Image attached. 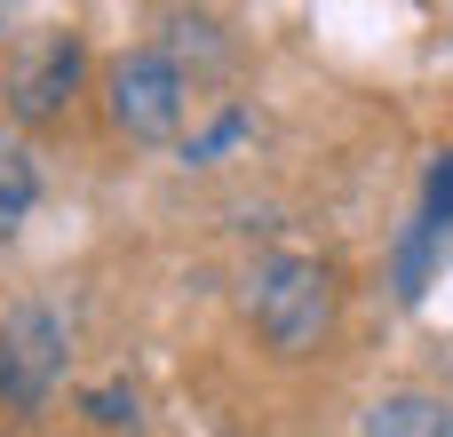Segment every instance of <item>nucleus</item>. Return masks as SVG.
I'll return each instance as SVG.
<instances>
[{
	"mask_svg": "<svg viewBox=\"0 0 453 437\" xmlns=\"http://www.w3.org/2000/svg\"><path fill=\"white\" fill-rule=\"evenodd\" d=\"M247 310H255V326L279 358H303V350H319V334L334 318V279L311 255H271V263H255Z\"/></svg>",
	"mask_w": 453,
	"mask_h": 437,
	"instance_id": "f257e3e1",
	"label": "nucleus"
},
{
	"mask_svg": "<svg viewBox=\"0 0 453 437\" xmlns=\"http://www.w3.org/2000/svg\"><path fill=\"white\" fill-rule=\"evenodd\" d=\"M64 318L48 303H16L0 318V406L8 414H40L64 382Z\"/></svg>",
	"mask_w": 453,
	"mask_h": 437,
	"instance_id": "f03ea898",
	"label": "nucleus"
},
{
	"mask_svg": "<svg viewBox=\"0 0 453 437\" xmlns=\"http://www.w3.org/2000/svg\"><path fill=\"white\" fill-rule=\"evenodd\" d=\"M183 104H191V80H183V64L167 48H127L111 64V127L119 135H143V143L175 135Z\"/></svg>",
	"mask_w": 453,
	"mask_h": 437,
	"instance_id": "7ed1b4c3",
	"label": "nucleus"
},
{
	"mask_svg": "<svg viewBox=\"0 0 453 437\" xmlns=\"http://www.w3.org/2000/svg\"><path fill=\"white\" fill-rule=\"evenodd\" d=\"M80 64H88V48H80L72 32H56V40L24 64V80H16V111H24V119H48V111L80 88Z\"/></svg>",
	"mask_w": 453,
	"mask_h": 437,
	"instance_id": "20e7f679",
	"label": "nucleus"
},
{
	"mask_svg": "<svg viewBox=\"0 0 453 437\" xmlns=\"http://www.w3.org/2000/svg\"><path fill=\"white\" fill-rule=\"evenodd\" d=\"M358 437H453V406L430 398V390H390L366 406Z\"/></svg>",
	"mask_w": 453,
	"mask_h": 437,
	"instance_id": "39448f33",
	"label": "nucleus"
},
{
	"mask_svg": "<svg viewBox=\"0 0 453 437\" xmlns=\"http://www.w3.org/2000/svg\"><path fill=\"white\" fill-rule=\"evenodd\" d=\"M32 199H40L32 151H24V143H0V231H16V223L32 215Z\"/></svg>",
	"mask_w": 453,
	"mask_h": 437,
	"instance_id": "423d86ee",
	"label": "nucleus"
},
{
	"mask_svg": "<svg viewBox=\"0 0 453 437\" xmlns=\"http://www.w3.org/2000/svg\"><path fill=\"white\" fill-rule=\"evenodd\" d=\"M430 263H438V223L422 215V223L406 231V247H398V295H406V303H422V287H430Z\"/></svg>",
	"mask_w": 453,
	"mask_h": 437,
	"instance_id": "0eeeda50",
	"label": "nucleus"
},
{
	"mask_svg": "<svg viewBox=\"0 0 453 437\" xmlns=\"http://www.w3.org/2000/svg\"><path fill=\"white\" fill-rule=\"evenodd\" d=\"M88 414H96L104 430H119V422H135V398H127L119 382H104V390H88Z\"/></svg>",
	"mask_w": 453,
	"mask_h": 437,
	"instance_id": "6e6552de",
	"label": "nucleus"
},
{
	"mask_svg": "<svg viewBox=\"0 0 453 437\" xmlns=\"http://www.w3.org/2000/svg\"><path fill=\"white\" fill-rule=\"evenodd\" d=\"M239 135H247V111H223V119H215V127H207L183 159H215V151H223V143H239Z\"/></svg>",
	"mask_w": 453,
	"mask_h": 437,
	"instance_id": "1a4fd4ad",
	"label": "nucleus"
},
{
	"mask_svg": "<svg viewBox=\"0 0 453 437\" xmlns=\"http://www.w3.org/2000/svg\"><path fill=\"white\" fill-rule=\"evenodd\" d=\"M422 215H430L438 231H446V223H453V151H446V159H438V167H430V207H422Z\"/></svg>",
	"mask_w": 453,
	"mask_h": 437,
	"instance_id": "9d476101",
	"label": "nucleus"
}]
</instances>
